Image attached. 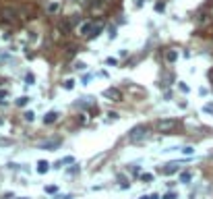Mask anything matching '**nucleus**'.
Wrapping results in <instances>:
<instances>
[{
    "label": "nucleus",
    "instance_id": "nucleus-2",
    "mask_svg": "<svg viewBox=\"0 0 213 199\" xmlns=\"http://www.w3.org/2000/svg\"><path fill=\"white\" fill-rule=\"evenodd\" d=\"M174 127H176L174 120H159L157 122V131H161V133H168V131H172Z\"/></svg>",
    "mask_w": 213,
    "mask_h": 199
},
{
    "label": "nucleus",
    "instance_id": "nucleus-26",
    "mask_svg": "<svg viewBox=\"0 0 213 199\" xmlns=\"http://www.w3.org/2000/svg\"><path fill=\"white\" fill-rule=\"evenodd\" d=\"M23 199H27V197H23Z\"/></svg>",
    "mask_w": 213,
    "mask_h": 199
},
{
    "label": "nucleus",
    "instance_id": "nucleus-25",
    "mask_svg": "<svg viewBox=\"0 0 213 199\" xmlns=\"http://www.w3.org/2000/svg\"><path fill=\"white\" fill-rule=\"evenodd\" d=\"M209 79H211V81H213V69L209 70Z\"/></svg>",
    "mask_w": 213,
    "mask_h": 199
},
{
    "label": "nucleus",
    "instance_id": "nucleus-20",
    "mask_svg": "<svg viewBox=\"0 0 213 199\" xmlns=\"http://www.w3.org/2000/svg\"><path fill=\"white\" fill-rule=\"evenodd\" d=\"M151 178H153V174H141V180H145V183L151 180Z\"/></svg>",
    "mask_w": 213,
    "mask_h": 199
},
{
    "label": "nucleus",
    "instance_id": "nucleus-17",
    "mask_svg": "<svg viewBox=\"0 0 213 199\" xmlns=\"http://www.w3.org/2000/svg\"><path fill=\"white\" fill-rule=\"evenodd\" d=\"M182 153H184V156H186V153H195V147H192V145H186V147H182Z\"/></svg>",
    "mask_w": 213,
    "mask_h": 199
},
{
    "label": "nucleus",
    "instance_id": "nucleus-11",
    "mask_svg": "<svg viewBox=\"0 0 213 199\" xmlns=\"http://www.w3.org/2000/svg\"><path fill=\"white\" fill-rule=\"evenodd\" d=\"M102 29H104V25H95V27H93V31H91V35H89V37H91V39H93V37H97V35L102 33Z\"/></svg>",
    "mask_w": 213,
    "mask_h": 199
},
{
    "label": "nucleus",
    "instance_id": "nucleus-14",
    "mask_svg": "<svg viewBox=\"0 0 213 199\" xmlns=\"http://www.w3.org/2000/svg\"><path fill=\"white\" fill-rule=\"evenodd\" d=\"M62 87H64V89H72V87H75V81H72V79H66V81L62 83Z\"/></svg>",
    "mask_w": 213,
    "mask_h": 199
},
{
    "label": "nucleus",
    "instance_id": "nucleus-1",
    "mask_svg": "<svg viewBox=\"0 0 213 199\" xmlns=\"http://www.w3.org/2000/svg\"><path fill=\"white\" fill-rule=\"evenodd\" d=\"M149 133H147V127H135V129L128 133V139L130 141H141V139H145Z\"/></svg>",
    "mask_w": 213,
    "mask_h": 199
},
{
    "label": "nucleus",
    "instance_id": "nucleus-19",
    "mask_svg": "<svg viewBox=\"0 0 213 199\" xmlns=\"http://www.w3.org/2000/svg\"><path fill=\"white\" fill-rule=\"evenodd\" d=\"M33 116H35V114H33L31 110H27V112H25V120H27V122H31V120H33Z\"/></svg>",
    "mask_w": 213,
    "mask_h": 199
},
{
    "label": "nucleus",
    "instance_id": "nucleus-21",
    "mask_svg": "<svg viewBox=\"0 0 213 199\" xmlns=\"http://www.w3.org/2000/svg\"><path fill=\"white\" fill-rule=\"evenodd\" d=\"M25 81H27V83H29V85H31V83L35 81V79H33V75H31V73H29V75H27V77H25Z\"/></svg>",
    "mask_w": 213,
    "mask_h": 199
},
{
    "label": "nucleus",
    "instance_id": "nucleus-5",
    "mask_svg": "<svg viewBox=\"0 0 213 199\" xmlns=\"http://www.w3.org/2000/svg\"><path fill=\"white\" fill-rule=\"evenodd\" d=\"M56 120H58V112H54V110H52V112H48L46 118H44V122H46V125H52V122H56Z\"/></svg>",
    "mask_w": 213,
    "mask_h": 199
},
{
    "label": "nucleus",
    "instance_id": "nucleus-10",
    "mask_svg": "<svg viewBox=\"0 0 213 199\" xmlns=\"http://www.w3.org/2000/svg\"><path fill=\"white\" fill-rule=\"evenodd\" d=\"M58 11H60V4H58V2H52V4L48 6V12H50V15H54V12H58Z\"/></svg>",
    "mask_w": 213,
    "mask_h": 199
},
{
    "label": "nucleus",
    "instance_id": "nucleus-4",
    "mask_svg": "<svg viewBox=\"0 0 213 199\" xmlns=\"http://www.w3.org/2000/svg\"><path fill=\"white\" fill-rule=\"evenodd\" d=\"M104 98L112 100V102H120V91H118V89H114V87H110V89L104 91Z\"/></svg>",
    "mask_w": 213,
    "mask_h": 199
},
{
    "label": "nucleus",
    "instance_id": "nucleus-18",
    "mask_svg": "<svg viewBox=\"0 0 213 199\" xmlns=\"http://www.w3.org/2000/svg\"><path fill=\"white\" fill-rule=\"evenodd\" d=\"M176 197H178V193H176V191H168L166 195H164V199H176Z\"/></svg>",
    "mask_w": 213,
    "mask_h": 199
},
{
    "label": "nucleus",
    "instance_id": "nucleus-9",
    "mask_svg": "<svg viewBox=\"0 0 213 199\" xmlns=\"http://www.w3.org/2000/svg\"><path fill=\"white\" fill-rule=\"evenodd\" d=\"M17 15V11L15 9H2V17H8V19H12Z\"/></svg>",
    "mask_w": 213,
    "mask_h": 199
},
{
    "label": "nucleus",
    "instance_id": "nucleus-8",
    "mask_svg": "<svg viewBox=\"0 0 213 199\" xmlns=\"http://www.w3.org/2000/svg\"><path fill=\"white\" fill-rule=\"evenodd\" d=\"M91 31H93V25L89 23V21L81 25V33H85V35H91Z\"/></svg>",
    "mask_w": 213,
    "mask_h": 199
},
{
    "label": "nucleus",
    "instance_id": "nucleus-24",
    "mask_svg": "<svg viewBox=\"0 0 213 199\" xmlns=\"http://www.w3.org/2000/svg\"><path fill=\"white\" fill-rule=\"evenodd\" d=\"M6 95H8V91H6V89H4V91H0V98H6Z\"/></svg>",
    "mask_w": 213,
    "mask_h": 199
},
{
    "label": "nucleus",
    "instance_id": "nucleus-7",
    "mask_svg": "<svg viewBox=\"0 0 213 199\" xmlns=\"http://www.w3.org/2000/svg\"><path fill=\"white\" fill-rule=\"evenodd\" d=\"M178 168H180V164L174 162V164H168L166 168H164V172H166V174H174V172H178Z\"/></svg>",
    "mask_w": 213,
    "mask_h": 199
},
{
    "label": "nucleus",
    "instance_id": "nucleus-15",
    "mask_svg": "<svg viewBox=\"0 0 213 199\" xmlns=\"http://www.w3.org/2000/svg\"><path fill=\"white\" fill-rule=\"evenodd\" d=\"M166 58L170 60V62H174V60L178 58V54H176V52H174V50H172V52H168V54H166Z\"/></svg>",
    "mask_w": 213,
    "mask_h": 199
},
{
    "label": "nucleus",
    "instance_id": "nucleus-16",
    "mask_svg": "<svg viewBox=\"0 0 213 199\" xmlns=\"http://www.w3.org/2000/svg\"><path fill=\"white\" fill-rule=\"evenodd\" d=\"M46 193H54V195H56V193H58V187H56V185H48Z\"/></svg>",
    "mask_w": 213,
    "mask_h": 199
},
{
    "label": "nucleus",
    "instance_id": "nucleus-12",
    "mask_svg": "<svg viewBox=\"0 0 213 199\" xmlns=\"http://www.w3.org/2000/svg\"><path fill=\"white\" fill-rule=\"evenodd\" d=\"M190 180H192V174L190 172H182L180 174V183H190Z\"/></svg>",
    "mask_w": 213,
    "mask_h": 199
},
{
    "label": "nucleus",
    "instance_id": "nucleus-13",
    "mask_svg": "<svg viewBox=\"0 0 213 199\" xmlns=\"http://www.w3.org/2000/svg\"><path fill=\"white\" fill-rule=\"evenodd\" d=\"M27 102H29V98H27V95H21V98L17 100V106H19V108H23V106H27Z\"/></svg>",
    "mask_w": 213,
    "mask_h": 199
},
{
    "label": "nucleus",
    "instance_id": "nucleus-23",
    "mask_svg": "<svg viewBox=\"0 0 213 199\" xmlns=\"http://www.w3.org/2000/svg\"><path fill=\"white\" fill-rule=\"evenodd\" d=\"M203 110H205V112H213V104H207Z\"/></svg>",
    "mask_w": 213,
    "mask_h": 199
},
{
    "label": "nucleus",
    "instance_id": "nucleus-22",
    "mask_svg": "<svg viewBox=\"0 0 213 199\" xmlns=\"http://www.w3.org/2000/svg\"><path fill=\"white\" fill-rule=\"evenodd\" d=\"M143 199H159V195H157V193H153V195H145Z\"/></svg>",
    "mask_w": 213,
    "mask_h": 199
},
{
    "label": "nucleus",
    "instance_id": "nucleus-6",
    "mask_svg": "<svg viewBox=\"0 0 213 199\" xmlns=\"http://www.w3.org/2000/svg\"><path fill=\"white\" fill-rule=\"evenodd\" d=\"M48 170H50V164H48L46 160H39V162H37V172H39V174H46Z\"/></svg>",
    "mask_w": 213,
    "mask_h": 199
},
{
    "label": "nucleus",
    "instance_id": "nucleus-3",
    "mask_svg": "<svg viewBox=\"0 0 213 199\" xmlns=\"http://www.w3.org/2000/svg\"><path fill=\"white\" fill-rule=\"evenodd\" d=\"M62 139H50V141H44V143H39V149H56Z\"/></svg>",
    "mask_w": 213,
    "mask_h": 199
}]
</instances>
